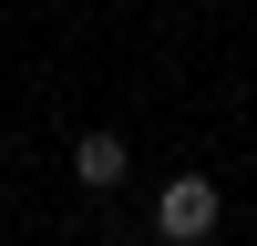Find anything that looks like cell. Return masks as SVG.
I'll use <instances>...</instances> for the list:
<instances>
[{
  "mask_svg": "<svg viewBox=\"0 0 257 246\" xmlns=\"http://www.w3.org/2000/svg\"><path fill=\"white\" fill-rule=\"evenodd\" d=\"M216 226H226V184L216 174H165L155 184V236L165 246H206Z\"/></svg>",
  "mask_w": 257,
  "mask_h": 246,
  "instance_id": "1",
  "label": "cell"
},
{
  "mask_svg": "<svg viewBox=\"0 0 257 246\" xmlns=\"http://www.w3.org/2000/svg\"><path fill=\"white\" fill-rule=\"evenodd\" d=\"M123 174H134V144H123L113 123L72 134V184H82V195H123Z\"/></svg>",
  "mask_w": 257,
  "mask_h": 246,
  "instance_id": "2",
  "label": "cell"
}]
</instances>
